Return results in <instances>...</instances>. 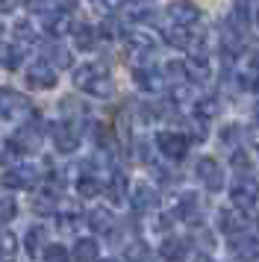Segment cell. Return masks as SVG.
Instances as JSON below:
<instances>
[{
  "label": "cell",
  "mask_w": 259,
  "mask_h": 262,
  "mask_svg": "<svg viewBox=\"0 0 259 262\" xmlns=\"http://www.w3.org/2000/svg\"><path fill=\"white\" fill-rule=\"evenodd\" d=\"M74 83H77L80 92H85L92 97H109L115 92V83H112L109 71L103 65H94V62H85V65H80L74 71Z\"/></svg>",
  "instance_id": "cell-1"
},
{
  "label": "cell",
  "mask_w": 259,
  "mask_h": 262,
  "mask_svg": "<svg viewBox=\"0 0 259 262\" xmlns=\"http://www.w3.org/2000/svg\"><path fill=\"white\" fill-rule=\"evenodd\" d=\"M30 112V103H27V97L21 92H15L9 85H3L0 89V118L3 121H18L24 118Z\"/></svg>",
  "instance_id": "cell-2"
},
{
  "label": "cell",
  "mask_w": 259,
  "mask_h": 262,
  "mask_svg": "<svg viewBox=\"0 0 259 262\" xmlns=\"http://www.w3.org/2000/svg\"><path fill=\"white\" fill-rule=\"evenodd\" d=\"M12 142L18 144V150L21 154H33V150H38L41 147V142H45V127H41V121H27L21 130L12 136Z\"/></svg>",
  "instance_id": "cell-3"
},
{
  "label": "cell",
  "mask_w": 259,
  "mask_h": 262,
  "mask_svg": "<svg viewBox=\"0 0 259 262\" xmlns=\"http://www.w3.org/2000/svg\"><path fill=\"white\" fill-rule=\"evenodd\" d=\"M156 147H159V154L168 156V159H183L188 154V139L183 133H171V130H162L156 133Z\"/></svg>",
  "instance_id": "cell-4"
},
{
  "label": "cell",
  "mask_w": 259,
  "mask_h": 262,
  "mask_svg": "<svg viewBox=\"0 0 259 262\" xmlns=\"http://www.w3.org/2000/svg\"><path fill=\"white\" fill-rule=\"evenodd\" d=\"M50 136H53V144H56L59 154H74L80 147V133L71 121H56L50 127Z\"/></svg>",
  "instance_id": "cell-5"
},
{
  "label": "cell",
  "mask_w": 259,
  "mask_h": 262,
  "mask_svg": "<svg viewBox=\"0 0 259 262\" xmlns=\"http://www.w3.org/2000/svg\"><path fill=\"white\" fill-rule=\"evenodd\" d=\"M195 174H198V180L206 186L209 191H221L224 186V171L221 165L212 159V156H200L198 162H195Z\"/></svg>",
  "instance_id": "cell-6"
},
{
  "label": "cell",
  "mask_w": 259,
  "mask_h": 262,
  "mask_svg": "<svg viewBox=\"0 0 259 262\" xmlns=\"http://www.w3.org/2000/svg\"><path fill=\"white\" fill-rule=\"evenodd\" d=\"M56 83H59V77H56L50 62H33L27 68V85L35 89V92H47V89H53Z\"/></svg>",
  "instance_id": "cell-7"
},
{
  "label": "cell",
  "mask_w": 259,
  "mask_h": 262,
  "mask_svg": "<svg viewBox=\"0 0 259 262\" xmlns=\"http://www.w3.org/2000/svg\"><path fill=\"white\" fill-rule=\"evenodd\" d=\"M168 18H171V24L195 27L200 21V9L191 0H171V3H168Z\"/></svg>",
  "instance_id": "cell-8"
},
{
  "label": "cell",
  "mask_w": 259,
  "mask_h": 262,
  "mask_svg": "<svg viewBox=\"0 0 259 262\" xmlns=\"http://www.w3.org/2000/svg\"><path fill=\"white\" fill-rule=\"evenodd\" d=\"M0 183H3L6 189H33L35 183H38V168L35 165H18V168H12V171H6Z\"/></svg>",
  "instance_id": "cell-9"
},
{
  "label": "cell",
  "mask_w": 259,
  "mask_h": 262,
  "mask_svg": "<svg viewBox=\"0 0 259 262\" xmlns=\"http://www.w3.org/2000/svg\"><path fill=\"white\" fill-rule=\"evenodd\" d=\"M133 80H136V85H139L141 92H150V95H156V92L165 89L162 71H159V68H150V65H139V68L133 71Z\"/></svg>",
  "instance_id": "cell-10"
},
{
  "label": "cell",
  "mask_w": 259,
  "mask_h": 262,
  "mask_svg": "<svg viewBox=\"0 0 259 262\" xmlns=\"http://www.w3.org/2000/svg\"><path fill=\"white\" fill-rule=\"evenodd\" d=\"M259 198V186L253 183L250 177H239L235 180V186H233V206H239V209H250L253 203H256Z\"/></svg>",
  "instance_id": "cell-11"
},
{
  "label": "cell",
  "mask_w": 259,
  "mask_h": 262,
  "mask_svg": "<svg viewBox=\"0 0 259 262\" xmlns=\"http://www.w3.org/2000/svg\"><path fill=\"white\" fill-rule=\"evenodd\" d=\"M130 203H133V209L139 215H147L150 209H156L159 194H156V189H150L147 183H139V186L133 189V194H130Z\"/></svg>",
  "instance_id": "cell-12"
},
{
  "label": "cell",
  "mask_w": 259,
  "mask_h": 262,
  "mask_svg": "<svg viewBox=\"0 0 259 262\" xmlns=\"http://www.w3.org/2000/svg\"><path fill=\"white\" fill-rule=\"evenodd\" d=\"M218 227H221L227 236H239V233H242V230L247 227V215H245V209H239V206L221 209V212H218Z\"/></svg>",
  "instance_id": "cell-13"
},
{
  "label": "cell",
  "mask_w": 259,
  "mask_h": 262,
  "mask_svg": "<svg viewBox=\"0 0 259 262\" xmlns=\"http://www.w3.org/2000/svg\"><path fill=\"white\" fill-rule=\"evenodd\" d=\"M124 18L127 21H136V24H144L156 15V0H127L124 6Z\"/></svg>",
  "instance_id": "cell-14"
},
{
  "label": "cell",
  "mask_w": 259,
  "mask_h": 262,
  "mask_svg": "<svg viewBox=\"0 0 259 262\" xmlns=\"http://www.w3.org/2000/svg\"><path fill=\"white\" fill-rule=\"evenodd\" d=\"M230 248H233V256L239 262H256L259 259V238L256 236H235Z\"/></svg>",
  "instance_id": "cell-15"
},
{
  "label": "cell",
  "mask_w": 259,
  "mask_h": 262,
  "mask_svg": "<svg viewBox=\"0 0 259 262\" xmlns=\"http://www.w3.org/2000/svg\"><path fill=\"white\" fill-rule=\"evenodd\" d=\"M127 50H130L133 59H147V56H153L156 45H153V38L147 36V33H130L127 36Z\"/></svg>",
  "instance_id": "cell-16"
},
{
  "label": "cell",
  "mask_w": 259,
  "mask_h": 262,
  "mask_svg": "<svg viewBox=\"0 0 259 262\" xmlns=\"http://www.w3.org/2000/svg\"><path fill=\"white\" fill-rule=\"evenodd\" d=\"M186 77L195 80V83H206V80L212 77L209 56H206V53H191V59L186 62Z\"/></svg>",
  "instance_id": "cell-17"
},
{
  "label": "cell",
  "mask_w": 259,
  "mask_h": 262,
  "mask_svg": "<svg viewBox=\"0 0 259 262\" xmlns=\"http://www.w3.org/2000/svg\"><path fill=\"white\" fill-rule=\"evenodd\" d=\"M159 256H162L165 262H186V259H188V245L183 242V238L168 236V238H162Z\"/></svg>",
  "instance_id": "cell-18"
},
{
  "label": "cell",
  "mask_w": 259,
  "mask_h": 262,
  "mask_svg": "<svg viewBox=\"0 0 259 262\" xmlns=\"http://www.w3.org/2000/svg\"><path fill=\"white\" fill-rule=\"evenodd\" d=\"M174 212H177V218H183V221H195L200 215V198L195 191H183L180 201H177V206H174Z\"/></svg>",
  "instance_id": "cell-19"
},
{
  "label": "cell",
  "mask_w": 259,
  "mask_h": 262,
  "mask_svg": "<svg viewBox=\"0 0 259 262\" xmlns=\"http://www.w3.org/2000/svg\"><path fill=\"white\" fill-rule=\"evenodd\" d=\"M24 53H27V48L24 45H0V65L6 68V71H18L24 65Z\"/></svg>",
  "instance_id": "cell-20"
},
{
  "label": "cell",
  "mask_w": 259,
  "mask_h": 262,
  "mask_svg": "<svg viewBox=\"0 0 259 262\" xmlns=\"http://www.w3.org/2000/svg\"><path fill=\"white\" fill-rule=\"evenodd\" d=\"M162 38H165V45H171V48H191V33H188V27L171 24V21L162 27Z\"/></svg>",
  "instance_id": "cell-21"
},
{
  "label": "cell",
  "mask_w": 259,
  "mask_h": 262,
  "mask_svg": "<svg viewBox=\"0 0 259 262\" xmlns=\"http://www.w3.org/2000/svg\"><path fill=\"white\" fill-rule=\"evenodd\" d=\"M89 227H92L94 233H112L115 218H112V212H109V209L97 206V209H92V212H89Z\"/></svg>",
  "instance_id": "cell-22"
},
{
  "label": "cell",
  "mask_w": 259,
  "mask_h": 262,
  "mask_svg": "<svg viewBox=\"0 0 259 262\" xmlns=\"http://www.w3.org/2000/svg\"><path fill=\"white\" fill-rule=\"evenodd\" d=\"M45 27H47V33H50L53 38L71 33V18H68V12H50V15H45Z\"/></svg>",
  "instance_id": "cell-23"
},
{
  "label": "cell",
  "mask_w": 259,
  "mask_h": 262,
  "mask_svg": "<svg viewBox=\"0 0 259 262\" xmlns=\"http://www.w3.org/2000/svg\"><path fill=\"white\" fill-rule=\"evenodd\" d=\"M97 242L94 238H77V245H74V262H97Z\"/></svg>",
  "instance_id": "cell-24"
},
{
  "label": "cell",
  "mask_w": 259,
  "mask_h": 262,
  "mask_svg": "<svg viewBox=\"0 0 259 262\" xmlns=\"http://www.w3.org/2000/svg\"><path fill=\"white\" fill-rule=\"evenodd\" d=\"M106 194H109V201H115V203H121L127 198V174L124 171H115L112 174L109 186H106Z\"/></svg>",
  "instance_id": "cell-25"
},
{
  "label": "cell",
  "mask_w": 259,
  "mask_h": 262,
  "mask_svg": "<svg viewBox=\"0 0 259 262\" xmlns=\"http://www.w3.org/2000/svg\"><path fill=\"white\" fill-rule=\"evenodd\" d=\"M74 45L80 50H94V45H97V30L89 24H80L74 30Z\"/></svg>",
  "instance_id": "cell-26"
},
{
  "label": "cell",
  "mask_w": 259,
  "mask_h": 262,
  "mask_svg": "<svg viewBox=\"0 0 259 262\" xmlns=\"http://www.w3.org/2000/svg\"><path fill=\"white\" fill-rule=\"evenodd\" d=\"M221 112V103L215 100V97H200L198 103H195V115H198L200 121H209V118H215Z\"/></svg>",
  "instance_id": "cell-27"
},
{
  "label": "cell",
  "mask_w": 259,
  "mask_h": 262,
  "mask_svg": "<svg viewBox=\"0 0 259 262\" xmlns=\"http://www.w3.org/2000/svg\"><path fill=\"white\" fill-rule=\"evenodd\" d=\"M45 242H47V230L45 227H30V233H27V236H24V245H27V250H30V253H38V250L45 248Z\"/></svg>",
  "instance_id": "cell-28"
},
{
  "label": "cell",
  "mask_w": 259,
  "mask_h": 262,
  "mask_svg": "<svg viewBox=\"0 0 259 262\" xmlns=\"http://www.w3.org/2000/svg\"><path fill=\"white\" fill-rule=\"evenodd\" d=\"M15 253H18V236L0 230V259H15Z\"/></svg>",
  "instance_id": "cell-29"
},
{
  "label": "cell",
  "mask_w": 259,
  "mask_h": 262,
  "mask_svg": "<svg viewBox=\"0 0 259 262\" xmlns=\"http://www.w3.org/2000/svg\"><path fill=\"white\" fill-rule=\"evenodd\" d=\"M127 262H156V256L144 242H133L127 248Z\"/></svg>",
  "instance_id": "cell-30"
},
{
  "label": "cell",
  "mask_w": 259,
  "mask_h": 262,
  "mask_svg": "<svg viewBox=\"0 0 259 262\" xmlns=\"http://www.w3.org/2000/svg\"><path fill=\"white\" fill-rule=\"evenodd\" d=\"M100 191H103V186H100L97 177H89V174H85V177L77 180V194H80V198H97Z\"/></svg>",
  "instance_id": "cell-31"
},
{
  "label": "cell",
  "mask_w": 259,
  "mask_h": 262,
  "mask_svg": "<svg viewBox=\"0 0 259 262\" xmlns=\"http://www.w3.org/2000/svg\"><path fill=\"white\" fill-rule=\"evenodd\" d=\"M162 77L165 83H183V80H188L186 77V62H168L162 68Z\"/></svg>",
  "instance_id": "cell-32"
},
{
  "label": "cell",
  "mask_w": 259,
  "mask_h": 262,
  "mask_svg": "<svg viewBox=\"0 0 259 262\" xmlns=\"http://www.w3.org/2000/svg\"><path fill=\"white\" fill-rule=\"evenodd\" d=\"M15 215H18V203H15V198L3 194V198H0V224H9Z\"/></svg>",
  "instance_id": "cell-33"
},
{
  "label": "cell",
  "mask_w": 259,
  "mask_h": 262,
  "mask_svg": "<svg viewBox=\"0 0 259 262\" xmlns=\"http://www.w3.org/2000/svg\"><path fill=\"white\" fill-rule=\"evenodd\" d=\"M45 262H71V253L65 245H47L45 248Z\"/></svg>",
  "instance_id": "cell-34"
},
{
  "label": "cell",
  "mask_w": 259,
  "mask_h": 262,
  "mask_svg": "<svg viewBox=\"0 0 259 262\" xmlns=\"http://www.w3.org/2000/svg\"><path fill=\"white\" fill-rule=\"evenodd\" d=\"M15 41L18 45H24V48H30V45H35V33L30 24H18L15 27Z\"/></svg>",
  "instance_id": "cell-35"
},
{
  "label": "cell",
  "mask_w": 259,
  "mask_h": 262,
  "mask_svg": "<svg viewBox=\"0 0 259 262\" xmlns=\"http://www.w3.org/2000/svg\"><path fill=\"white\" fill-rule=\"evenodd\" d=\"M74 59H71V53L65 48H56L53 50V68H71Z\"/></svg>",
  "instance_id": "cell-36"
},
{
  "label": "cell",
  "mask_w": 259,
  "mask_h": 262,
  "mask_svg": "<svg viewBox=\"0 0 259 262\" xmlns=\"http://www.w3.org/2000/svg\"><path fill=\"white\" fill-rule=\"evenodd\" d=\"M233 168L239 171V174H245V177H247V171H250V159H247L245 150H235V154H233Z\"/></svg>",
  "instance_id": "cell-37"
},
{
  "label": "cell",
  "mask_w": 259,
  "mask_h": 262,
  "mask_svg": "<svg viewBox=\"0 0 259 262\" xmlns=\"http://www.w3.org/2000/svg\"><path fill=\"white\" fill-rule=\"evenodd\" d=\"M33 206H35V212H50L53 209V194H38Z\"/></svg>",
  "instance_id": "cell-38"
},
{
  "label": "cell",
  "mask_w": 259,
  "mask_h": 262,
  "mask_svg": "<svg viewBox=\"0 0 259 262\" xmlns=\"http://www.w3.org/2000/svg\"><path fill=\"white\" fill-rule=\"evenodd\" d=\"M18 9V0H0V15H9Z\"/></svg>",
  "instance_id": "cell-39"
},
{
  "label": "cell",
  "mask_w": 259,
  "mask_h": 262,
  "mask_svg": "<svg viewBox=\"0 0 259 262\" xmlns=\"http://www.w3.org/2000/svg\"><path fill=\"white\" fill-rule=\"evenodd\" d=\"M53 6H56L59 12H68V9L77 6V0H53Z\"/></svg>",
  "instance_id": "cell-40"
},
{
  "label": "cell",
  "mask_w": 259,
  "mask_h": 262,
  "mask_svg": "<svg viewBox=\"0 0 259 262\" xmlns=\"http://www.w3.org/2000/svg\"><path fill=\"white\" fill-rule=\"evenodd\" d=\"M124 3H127V0H103V6H106V9H121Z\"/></svg>",
  "instance_id": "cell-41"
},
{
  "label": "cell",
  "mask_w": 259,
  "mask_h": 262,
  "mask_svg": "<svg viewBox=\"0 0 259 262\" xmlns=\"http://www.w3.org/2000/svg\"><path fill=\"white\" fill-rule=\"evenodd\" d=\"M253 68H259V41L253 45Z\"/></svg>",
  "instance_id": "cell-42"
},
{
  "label": "cell",
  "mask_w": 259,
  "mask_h": 262,
  "mask_svg": "<svg viewBox=\"0 0 259 262\" xmlns=\"http://www.w3.org/2000/svg\"><path fill=\"white\" fill-rule=\"evenodd\" d=\"M195 262H212V259H209V256H198Z\"/></svg>",
  "instance_id": "cell-43"
},
{
  "label": "cell",
  "mask_w": 259,
  "mask_h": 262,
  "mask_svg": "<svg viewBox=\"0 0 259 262\" xmlns=\"http://www.w3.org/2000/svg\"><path fill=\"white\" fill-rule=\"evenodd\" d=\"M253 115H256V124H259V103H256V109H253Z\"/></svg>",
  "instance_id": "cell-44"
},
{
  "label": "cell",
  "mask_w": 259,
  "mask_h": 262,
  "mask_svg": "<svg viewBox=\"0 0 259 262\" xmlns=\"http://www.w3.org/2000/svg\"><path fill=\"white\" fill-rule=\"evenodd\" d=\"M3 159H6V156H3V147H0V162H3Z\"/></svg>",
  "instance_id": "cell-45"
},
{
  "label": "cell",
  "mask_w": 259,
  "mask_h": 262,
  "mask_svg": "<svg viewBox=\"0 0 259 262\" xmlns=\"http://www.w3.org/2000/svg\"><path fill=\"white\" fill-rule=\"evenodd\" d=\"M0 41H3V27H0Z\"/></svg>",
  "instance_id": "cell-46"
},
{
  "label": "cell",
  "mask_w": 259,
  "mask_h": 262,
  "mask_svg": "<svg viewBox=\"0 0 259 262\" xmlns=\"http://www.w3.org/2000/svg\"><path fill=\"white\" fill-rule=\"evenodd\" d=\"M256 24H259V12H256Z\"/></svg>",
  "instance_id": "cell-47"
},
{
  "label": "cell",
  "mask_w": 259,
  "mask_h": 262,
  "mask_svg": "<svg viewBox=\"0 0 259 262\" xmlns=\"http://www.w3.org/2000/svg\"><path fill=\"white\" fill-rule=\"evenodd\" d=\"M103 262H115V259H103Z\"/></svg>",
  "instance_id": "cell-48"
}]
</instances>
